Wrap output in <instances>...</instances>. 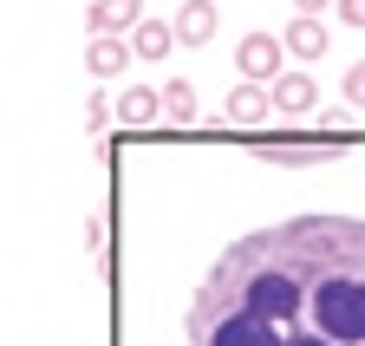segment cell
I'll return each instance as SVG.
<instances>
[{
	"label": "cell",
	"mask_w": 365,
	"mask_h": 346,
	"mask_svg": "<svg viewBox=\"0 0 365 346\" xmlns=\"http://www.w3.org/2000/svg\"><path fill=\"white\" fill-rule=\"evenodd\" d=\"M182 346H365V203L313 196L228 235Z\"/></svg>",
	"instance_id": "cell-1"
},
{
	"label": "cell",
	"mask_w": 365,
	"mask_h": 346,
	"mask_svg": "<svg viewBox=\"0 0 365 346\" xmlns=\"http://www.w3.org/2000/svg\"><path fill=\"white\" fill-rule=\"evenodd\" d=\"M267 111H274V85H261V78H242L235 92L222 98V124H242V131L267 124Z\"/></svg>",
	"instance_id": "cell-2"
},
{
	"label": "cell",
	"mask_w": 365,
	"mask_h": 346,
	"mask_svg": "<svg viewBox=\"0 0 365 346\" xmlns=\"http://www.w3.org/2000/svg\"><path fill=\"white\" fill-rule=\"evenodd\" d=\"M281 53H287V46H281L274 33H242V46H235V72L274 85V78H281Z\"/></svg>",
	"instance_id": "cell-3"
},
{
	"label": "cell",
	"mask_w": 365,
	"mask_h": 346,
	"mask_svg": "<svg viewBox=\"0 0 365 346\" xmlns=\"http://www.w3.org/2000/svg\"><path fill=\"white\" fill-rule=\"evenodd\" d=\"M281 46H287L300 66H313V59H327V53H333V33H327V20H319V14H294L287 33H281Z\"/></svg>",
	"instance_id": "cell-4"
},
{
	"label": "cell",
	"mask_w": 365,
	"mask_h": 346,
	"mask_svg": "<svg viewBox=\"0 0 365 346\" xmlns=\"http://www.w3.org/2000/svg\"><path fill=\"white\" fill-rule=\"evenodd\" d=\"M170 26H176V46H209L215 26H222V14H215V0H182Z\"/></svg>",
	"instance_id": "cell-5"
},
{
	"label": "cell",
	"mask_w": 365,
	"mask_h": 346,
	"mask_svg": "<svg viewBox=\"0 0 365 346\" xmlns=\"http://www.w3.org/2000/svg\"><path fill=\"white\" fill-rule=\"evenodd\" d=\"M313 105H319L313 72H281V78H274V111H281V118H307Z\"/></svg>",
	"instance_id": "cell-6"
},
{
	"label": "cell",
	"mask_w": 365,
	"mask_h": 346,
	"mask_svg": "<svg viewBox=\"0 0 365 346\" xmlns=\"http://www.w3.org/2000/svg\"><path fill=\"white\" fill-rule=\"evenodd\" d=\"M157 118H163V92H150V85H124V98H118V124H124V131H150Z\"/></svg>",
	"instance_id": "cell-7"
},
{
	"label": "cell",
	"mask_w": 365,
	"mask_h": 346,
	"mask_svg": "<svg viewBox=\"0 0 365 346\" xmlns=\"http://www.w3.org/2000/svg\"><path fill=\"white\" fill-rule=\"evenodd\" d=\"M124 59H137L124 33H91V46H85V66H91V78H118V72H124Z\"/></svg>",
	"instance_id": "cell-8"
},
{
	"label": "cell",
	"mask_w": 365,
	"mask_h": 346,
	"mask_svg": "<svg viewBox=\"0 0 365 346\" xmlns=\"http://www.w3.org/2000/svg\"><path fill=\"white\" fill-rule=\"evenodd\" d=\"M137 20H144V0H91V7H85L91 33H130Z\"/></svg>",
	"instance_id": "cell-9"
},
{
	"label": "cell",
	"mask_w": 365,
	"mask_h": 346,
	"mask_svg": "<svg viewBox=\"0 0 365 346\" xmlns=\"http://www.w3.org/2000/svg\"><path fill=\"white\" fill-rule=\"evenodd\" d=\"M170 46H176V26L170 20H137L130 26V53L137 59H170Z\"/></svg>",
	"instance_id": "cell-10"
},
{
	"label": "cell",
	"mask_w": 365,
	"mask_h": 346,
	"mask_svg": "<svg viewBox=\"0 0 365 346\" xmlns=\"http://www.w3.org/2000/svg\"><path fill=\"white\" fill-rule=\"evenodd\" d=\"M163 124H196V85L190 78L163 85Z\"/></svg>",
	"instance_id": "cell-11"
},
{
	"label": "cell",
	"mask_w": 365,
	"mask_h": 346,
	"mask_svg": "<svg viewBox=\"0 0 365 346\" xmlns=\"http://www.w3.org/2000/svg\"><path fill=\"white\" fill-rule=\"evenodd\" d=\"M339 98H346L352 111H365V59H352V66H346V78H339Z\"/></svg>",
	"instance_id": "cell-12"
},
{
	"label": "cell",
	"mask_w": 365,
	"mask_h": 346,
	"mask_svg": "<svg viewBox=\"0 0 365 346\" xmlns=\"http://www.w3.org/2000/svg\"><path fill=\"white\" fill-rule=\"evenodd\" d=\"M111 118H118V105H111L105 92H91V98H85V131H105Z\"/></svg>",
	"instance_id": "cell-13"
},
{
	"label": "cell",
	"mask_w": 365,
	"mask_h": 346,
	"mask_svg": "<svg viewBox=\"0 0 365 346\" xmlns=\"http://www.w3.org/2000/svg\"><path fill=\"white\" fill-rule=\"evenodd\" d=\"M294 7H300V14H327L333 0H294Z\"/></svg>",
	"instance_id": "cell-14"
}]
</instances>
